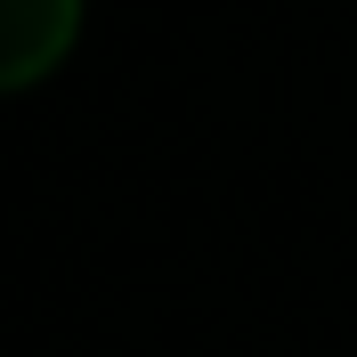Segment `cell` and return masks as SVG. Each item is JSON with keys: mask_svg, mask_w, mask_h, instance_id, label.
<instances>
[{"mask_svg": "<svg viewBox=\"0 0 357 357\" xmlns=\"http://www.w3.org/2000/svg\"><path fill=\"white\" fill-rule=\"evenodd\" d=\"M73 24H82V0H0V89L41 82L73 49Z\"/></svg>", "mask_w": 357, "mask_h": 357, "instance_id": "obj_1", "label": "cell"}]
</instances>
